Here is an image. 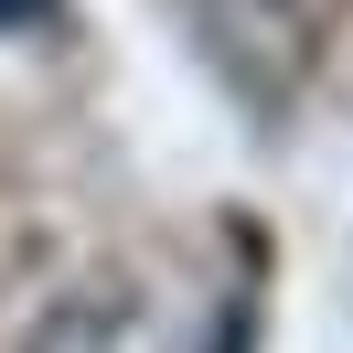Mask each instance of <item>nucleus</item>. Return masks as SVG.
Masks as SVG:
<instances>
[{
	"instance_id": "nucleus-1",
	"label": "nucleus",
	"mask_w": 353,
	"mask_h": 353,
	"mask_svg": "<svg viewBox=\"0 0 353 353\" xmlns=\"http://www.w3.org/2000/svg\"><path fill=\"white\" fill-rule=\"evenodd\" d=\"M54 22H65V0H0V32H22V43L54 32Z\"/></svg>"
}]
</instances>
